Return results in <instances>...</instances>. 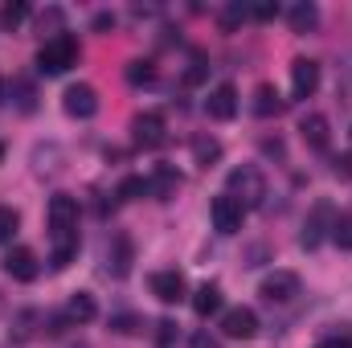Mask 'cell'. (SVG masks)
Returning <instances> with one entry per match:
<instances>
[{"instance_id": "obj_1", "label": "cell", "mask_w": 352, "mask_h": 348, "mask_svg": "<svg viewBox=\"0 0 352 348\" xmlns=\"http://www.w3.org/2000/svg\"><path fill=\"white\" fill-rule=\"evenodd\" d=\"M45 230H50V266L66 270L70 259L78 254L82 238H78V201L70 193H54L45 205Z\"/></svg>"}, {"instance_id": "obj_2", "label": "cell", "mask_w": 352, "mask_h": 348, "mask_svg": "<svg viewBox=\"0 0 352 348\" xmlns=\"http://www.w3.org/2000/svg\"><path fill=\"white\" fill-rule=\"evenodd\" d=\"M78 37L74 33H62V37H50V41H41V50H37V70L45 74V78H58V74H66V70H74L78 66Z\"/></svg>"}, {"instance_id": "obj_3", "label": "cell", "mask_w": 352, "mask_h": 348, "mask_svg": "<svg viewBox=\"0 0 352 348\" xmlns=\"http://www.w3.org/2000/svg\"><path fill=\"white\" fill-rule=\"evenodd\" d=\"M226 193L242 209H254V205H263V197H266V176L254 164H242V168H234V173L226 176Z\"/></svg>"}, {"instance_id": "obj_4", "label": "cell", "mask_w": 352, "mask_h": 348, "mask_svg": "<svg viewBox=\"0 0 352 348\" xmlns=\"http://www.w3.org/2000/svg\"><path fill=\"white\" fill-rule=\"evenodd\" d=\"M332 221H336V209H332L328 201H316L311 213H307V221H303L299 246H303V250H320L324 238H332Z\"/></svg>"}, {"instance_id": "obj_5", "label": "cell", "mask_w": 352, "mask_h": 348, "mask_svg": "<svg viewBox=\"0 0 352 348\" xmlns=\"http://www.w3.org/2000/svg\"><path fill=\"white\" fill-rule=\"evenodd\" d=\"M209 217H213V230L230 238V234H238V230H242V221H246V209H242V205H238L230 193H217V197L209 201Z\"/></svg>"}, {"instance_id": "obj_6", "label": "cell", "mask_w": 352, "mask_h": 348, "mask_svg": "<svg viewBox=\"0 0 352 348\" xmlns=\"http://www.w3.org/2000/svg\"><path fill=\"white\" fill-rule=\"evenodd\" d=\"M102 262H107V274H111V279H127V274H131V262H135L131 238H127V234H111V238H107V254H102Z\"/></svg>"}, {"instance_id": "obj_7", "label": "cell", "mask_w": 352, "mask_h": 348, "mask_svg": "<svg viewBox=\"0 0 352 348\" xmlns=\"http://www.w3.org/2000/svg\"><path fill=\"white\" fill-rule=\"evenodd\" d=\"M258 295L266 303H291L299 295V274L295 270H270L263 279V287H258Z\"/></svg>"}, {"instance_id": "obj_8", "label": "cell", "mask_w": 352, "mask_h": 348, "mask_svg": "<svg viewBox=\"0 0 352 348\" xmlns=\"http://www.w3.org/2000/svg\"><path fill=\"white\" fill-rule=\"evenodd\" d=\"M221 336H230V340H254L258 336L254 307H230V312H221Z\"/></svg>"}, {"instance_id": "obj_9", "label": "cell", "mask_w": 352, "mask_h": 348, "mask_svg": "<svg viewBox=\"0 0 352 348\" xmlns=\"http://www.w3.org/2000/svg\"><path fill=\"white\" fill-rule=\"evenodd\" d=\"M62 111H66L70 119H90V115L98 111V90L90 87V83L66 87V94H62Z\"/></svg>"}, {"instance_id": "obj_10", "label": "cell", "mask_w": 352, "mask_h": 348, "mask_svg": "<svg viewBox=\"0 0 352 348\" xmlns=\"http://www.w3.org/2000/svg\"><path fill=\"white\" fill-rule=\"evenodd\" d=\"M164 135H168V131H164V115L144 111V115L131 119V140H135V148H160Z\"/></svg>"}, {"instance_id": "obj_11", "label": "cell", "mask_w": 352, "mask_h": 348, "mask_svg": "<svg viewBox=\"0 0 352 348\" xmlns=\"http://www.w3.org/2000/svg\"><path fill=\"white\" fill-rule=\"evenodd\" d=\"M205 115L217 119V123H230V119L238 115V87H234V83H221V87L209 90V98H205Z\"/></svg>"}, {"instance_id": "obj_12", "label": "cell", "mask_w": 352, "mask_h": 348, "mask_svg": "<svg viewBox=\"0 0 352 348\" xmlns=\"http://www.w3.org/2000/svg\"><path fill=\"white\" fill-rule=\"evenodd\" d=\"M4 274L16 279V283H33V279L41 274V262H37V254H33L29 246H12V250L4 254Z\"/></svg>"}, {"instance_id": "obj_13", "label": "cell", "mask_w": 352, "mask_h": 348, "mask_svg": "<svg viewBox=\"0 0 352 348\" xmlns=\"http://www.w3.org/2000/svg\"><path fill=\"white\" fill-rule=\"evenodd\" d=\"M316 90H320V62L295 58V62H291V94H295V98H311Z\"/></svg>"}, {"instance_id": "obj_14", "label": "cell", "mask_w": 352, "mask_h": 348, "mask_svg": "<svg viewBox=\"0 0 352 348\" xmlns=\"http://www.w3.org/2000/svg\"><path fill=\"white\" fill-rule=\"evenodd\" d=\"M148 287H152V295L160 299V303H180L184 299V291H188V283H184V274L180 270H156L152 279H148Z\"/></svg>"}, {"instance_id": "obj_15", "label": "cell", "mask_w": 352, "mask_h": 348, "mask_svg": "<svg viewBox=\"0 0 352 348\" xmlns=\"http://www.w3.org/2000/svg\"><path fill=\"white\" fill-rule=\"evenodd\" d=\"M180 188H184V176L173 164H156V173L148 176V197H156V201H173Z\"/></svg>"}, {"instance_id": "obj_16", "label": "cell", "mask_w": 352, "mask_h": 348, "mask_svg": "<svg viewBox=\"0 0 352 348\" xmlns=\"http://www.w3.org/2000/svg\"><path fill=\"white\" fill-rule=\"evenodd\" d=\"M299 140H303L307 148L324 152V148H328V140H332V135H328V119H324V115H316V111H311V115H303V119H299Z\"/></svg>"}, {"instance_id": "obj_17", "label": "cell", "mask_w": 352, "mask_h": 348, "mask_svg": "<svg viewBox=\"0 0 352 348\" xmlns=\"http://www.w3.org/2000/svg\"><path fill=\"white\" fill-rule=\"evenodd\" d=\"M94 316H98V303H94L90 291H74V295L66 299V320H70V324H90Z\"/></svg>"}, {"instance_id": "obj_18", "label": "cell", "mask_w": 352, "mask_h": 348, "mask_svg": "<svg viewBox=\"0 0 352 348\" xmlns=\"http://www.w3.org/2000/svg\"><path fill=\"white\" fill-rule=\"evenodd\" d=\"M287 25H291V33H311L316 25H320V8L316 4H295V8H287Z\"/></svg>"}, {"instance_id": "obj_19", "label": "cell", "mask_w": 352, "mask_h": 348, "mask_svg": "<svg viewBox=\"0 0 352 348\" xmlns=\"http://www.w3.org/2000/svg\"><path fill=\"white\" fill-rule=\"evenodd\" d=\"M192 312H197L201 320L213 316V312H221V287H217V283H201L197 295H192Z\"/></svg>"}, {"instance_id": "obj_20", "label": "cell", "mask_w": 352, "mask_h": 348, "mask_svg": "<svg viewBox=\"0 0 352 348\" xmlns=\"http://www.w3.org/2000/svg\"><path fill=\"white\" fill-rule=\"evenodd\" d=\"M250 111H254L258 119H270V115H278V111H283V98H278V90L270 87V83H263V87L254 90V102H250Z\"/></svg>"}, {"instance_id": "obj_21", "label": "cell", "mask_w": 352, "mask_h": 348, "mask_svg": "<svg viewBox=\"0 0 352 348\" xmlns=\"http://www.w3.org/2000/svg\"><path fill=\"white\" fill-rule=\"evenodd\" d=\"M192 156H197L201 168H213V164L221 160V144H217L213 135H197V140H192Z\"/></svg>"}, {"instance_id": "obj_22", "label": "cell", "mask_w": 352, "mask_h": 348, "mask_svg": "<svg viewBox=\"0 0 352 348\" xmlns=\"http://www.w3.org/2000/svg\"><path fill=\"white\" fill-rule=\"evenodd\" d=\"M33 324H45V316L41 312H16V320H12V340H29L33 336Z\"/></svg>"}, {"instance_id": "obj_23", "label": "cell", "mask_w": 352, "mask_h": 348, "mask_svg": "<svg viewBox=\"0 0 352 348\" xmlns=\"http://www.w3.org/2000/svg\"><path fill=\"white\" fill-rule=\"evenodd\" d=\"M58 160H62V152L50 144V148H37L33 152V168H37V176H45V173H58Z\"/></svg>"}, {"instance_id": "obj_24", "label": "cell", "mask_w": 352, "mask_h": 348, "mask_svg": "<svg viewBox=\"0 0 352 348\" xmlns=\"http://www.w3.org/2000/svg\"><path fill=\"white\" fill-rule=\"evenodd\" d=\"M332 242H336L340 250H352V213H336V221H332Z\"/></svg>"}, {"instance_id": "obj_25", "label": "cell", "mask_w": 352, "mask_h": 348, "mask_svg": "<svg viewBox=\"0 0 352 348\" xmlns=\"http://www.w3.org/2000/svg\"><path fill=\"white\" fill-rule=\"evenodd\" d=\"M62 21H66V17H62V8H45V12L37 17V29H41V33H50V37H62V33H66V29H62ZM50 37H45V41H50Z\"/></svg>"}, {"instance_id": "obj_26", "label": "cell", "mask_w": 352, "mask_h": 348, "mask_svg": "<svg viewBox=\"0 0 352 348\" xmlns=\"http://www.w3.org/2000/svg\"><path fill=\"white\" fill-rule=\"evenodd\" d=\"M152 78H156V66H152V62H144V58H135V62L127 66V83H131V87H148Z\"/></svg>"}, {"instance_id": "obj_27", "label": "cell", "mask_w": 352, "mask_h": 348, "mask_svg": "<svg viewBox=\"0 0 352 348\" xmlns=\"http://www.w3.org/2000/svg\"><path fill=\"white\" fill-rule=\"evenodd\" d=\"M16 226H21V213H16L12 205H0V246H8V242H12Z\"/></svg>"}, {"instance_id": "obj_28", "label": "cell", "mask_w": 352, "mask_h": 348, "mask_svg": "<svg viewBox=\"0 0 352 348\" xmlns=\"http://www.w3.org/2000/svg\"><path fill=\"white\" fill-rule=\"evenodd\" d=\"M25 21H29V4H4L0 8V25L4 29H21Z\"/></svg>"}, {"instance_id": "obj_29", "label": "cell", "mask_w": 352, "mask_h": 348, "mask_svg": "<svg viewBox=\"0 0 352 348\" xmlns=\"http://www.w3.org/2000/svg\"><path fill=\"white\" fill-rule=\"evenodd\" d=\"M12 94H16V107H21V111H33V107H37V94H33V87H29L25 78H12L8 98H12Z\"/></svg>"}, {"instance_id": "obj_30", "label": "cell", "mask_w": 352, "mask_h": 348, "mask_svg": "<svg viewBox=\"0 0 352 348\" xmlns=\"http://www.w3.org/2000/svg\"><path fill=\"white\" fill-rule=\"evenodd\" d=\"M140 328H144V320H140V316H131V312L111 316V332H119V336H135Z\"/></svg>"}, {"instance_id": "obj_31", "label": "cell", "mask_w": 352, "mask_h": 348, "mask_svg": "<svg viewBox=\"0 0 352 348\" xmlns=\"http://www.w3.org/2000/svg\"><path fill=\"white\" fill-rule=\"evenodd\" d=\"M148 193V176H127L123 184H119V201H135V197H144Z\"/></svg>"}, {"instance_id": "obj_32", "label": "cell", "mask_w": 352, "mask_h": 348, "mask_svg": "<svg viewBox=\"0 0 352 348\" xmlns=\"http://www.w3.org/2000/svg\"><path fill=\"white\" fill-rule=\"evenodd\" d=\"M176 320H160L156 324V348H176Z\"/></svg>"}, {"instance_id": "obj_33", "label": "cell", "mask_w": 352, "mask_h": 348, "mask_svg": "<svg viewBox=\"0 0 352 348\" xmlns=\"http://www.w3.org/2000/svg\"><path fill=\"white\" fill-rule=\"evenodd\" d=\"M188 348H221V340H217L209 328H197V332H192V340H188Z\"/></svg>"}, {"instance_id": "obj_34", "label": "cell", "mask_w": 352, "mask_h": 348, "mask_svg": "<svg viewBox=\"0 0 352 348\" xmlns=\"http://www.w3.org/2000/svg\"><path fill=\"white\" fill-rule=\"evenodd\" d=\"M246 17H250V12H246L242 4H230V8H221V25H226V29H234V25H238V21H246Z\"/></svg>"}, {"instance_id": "obj_35", "label": "cell", "mask_w": 352, "mask_h": 348, "mask_svg": "<svg viewBox=\"0 0 352 348\" xmlns=\"http://www.w3.org/2000/svg\"><path fill=\"white\" fill-rule=\"evenodd\" d=\"M254 21H274L278 17V4H254V8H246Z\"/></svg>"}, {"instance_id": "obj_36", "label": "cell", "mask_w": 352, "mask_h": 348, "mask_svg": "<svg viewBox=\"0 0 352 348\" xmlns=\"http://www.w3.org/2000/svg\"><path fill=\"white\" fill-rule=\"evenodd\" d=\"M332 173L340 176V180H352V156H336L332 160Z\"/></svg>"}, {"instance_id": "obj_37", "label": "cell", "mask_w": 352, "mask_h": 348, "mask_svg": "<svg viewBox=\"0 0 352 348\" xmlns=\"http://www.w3.org/2000/svg\"><path fill=\"white\" fill-rule=\"evenodd\" d=\"M94 29H115V17H111V12H98V17H94Z\"/></svg>"}, {"instance_id": "obj_38", "label": "cell", "mask_w": 352, "mask_h": 348, "mask_svg": "<svg viewBox=\"0 0 352 348\" xmlns=\"http://www.w3.org/2000/svg\"><path fill=\"white\" fill-rule=\"evenodd\" d=\"M336 348H352V340H344V345H336Z\"/></svg>"}, {"instance_id": "obj_39", "label": "cell", "mask_w": 352, "mask_h": 348, "mask_svg": "<svg viewBox=\"0 0 352 348\" xmlns=\"http://www.w3.org/2000/svg\"><path fill=\"white\" fill-rule=\"evenodd\" d=\"M0 164H4V144H0Z\"/></svg>"}]
</instances>
